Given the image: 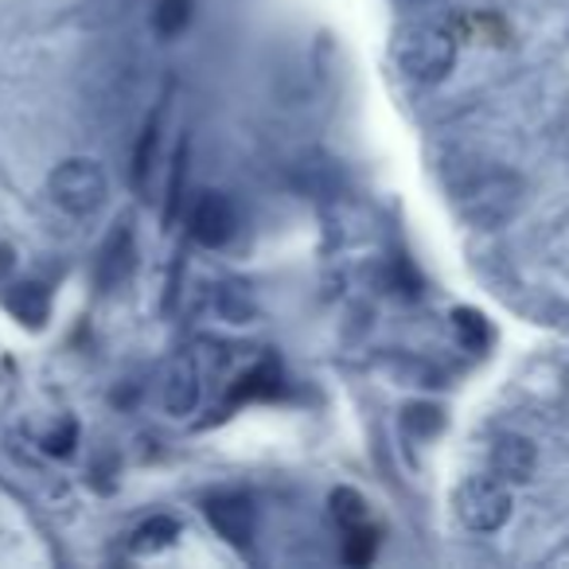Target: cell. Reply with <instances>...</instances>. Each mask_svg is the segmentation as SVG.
<instances>
[{"instance_id":"6da1fadb","label":"cell","mask_w":569,"mask_h":569,"mask_svg":"<svg viewBox=\"0 0 569 569\" xmlns=\"http://www.w3.org/2000/svg\"><path fill=\"white\" fill-rule=\"evenodd\" d=\"M395 59L406 79L413 82H441L457 63V36L441 24H413L398 36Z\"/></svg>"},{"instance_id":"7a4b0ae2","label":"cell","mask_w":569,"mask_h":569,"mask_svg":"<svg viewBox=\"0 0 569 569\" xmlns=\"http://www.w3.org/2000/svg\"><path fill=\"white\" fill-rule=\"evenodd\" d=\"M48 191L67 214H94L106 203V172L98 160L71 157L51 172Z\"/></svg>"},{"instance_id":"3957f363","label":"cell","mask_w":569,"mask_h":569,"mask_svg":"<svg viewBox=\"0 0 569 569\" xmlns=\"http://www.w3.org/2000/svg\"><path fill=\"white\" fill-rule=\"evenodd\" d=\"M511 488L499 476H472L457 488V519L476 535H491L511 519Z\"/></svg>"},{"instance_id":"277c9868","label":"cell","mask_w":569,"mask_h":569,"mask_svg":"<svg viewBox=\"0 0 569 569\" xmlns=\"http://www.w3.org/2000/svg\"><path fill=\"white\" fill-rule=\"evenodd\" d=\"M519 180L507 172H491L483 176L480 183H472V188L465 191V199H460V211L468 214V219L476 222V227L483 230H496L499 222H507L515 214V207H519Z\"/></svg>"},{"instance_id":"5b68a950","label":"cell","mask_w":569,"mask_h":569,"mask_svg":"<svg viewBox=\"0 0 569 569\" xmlns=\"http://www.w3.org/2000/svg\"><path fill=\"white\" fill-rule=\"evenodd\" d=\"M238 230V211L227 196L219 191H203L191 207V234H196L199 246L214 250V246H227Z\"/></svg>"},{"instance_id":"8992f818","label":"cell","mask_w":569,"mask_h":569,"mask_svg":"<svg viewBox=\"0 0 569 569\" xmlns=\"http://www.w3.org/2000/svg\"><path fill=\"white\" fill-rule=\"evenodd\" d=\"M538 468V449L519 433H503L491 445V472L503 483H527Z\"/></svg>"},{"instance_id":"52a82bcc","label":"cell","mask_w":569,"mask_h":569,"mask_svg":"<svg viewBox=\"0 0 569 569\" xmlns=\"http://www.w3.org/2000/svg\"><path fill=\"white\" fill-rule=\"evenodd\" d=\"M207 522L227 538L230 546H246L253 535V507L246 496H214L207 503Z\"/></svg>"},{"instance_id":"ba28073f","label":"cell","mask_w":569,"mask_h":569,"mask_svg":"<svg viewBox=\"0 0 569 569\" xmlns=\"http://www.w3.org/2000/svg\"><path fill=\"white\" fill-rule=\"evenodd\" d=\"M164 406L168 413H191L199 406V375L191 359H176L164 375Z\"/></svg>"},{"instance_id":"9c48e42d","label":"cell","mask_w":569,"mask_h":569,"mask_svg":"<svg viewBox=\"0 0 569 569\" xmlns=\"http://www.w3.org/2000/svg\"><path fill=\"white\" fill-rule=\"evenodd\" d=\"M4 305H9V312L20 325H32V328H43V320L51 317V301L43 284H17V289L4 297Z\"/></svg>"},{"instance_id":"30bf717a","label":"cell","mask_w":569,"mask_h":569,"mask_svg":"<svg viewBox=\"0 0 569 569\" xmlns=\"http://www.w3.org/2000/svg\"><path fill=\"white\" fill-rule=\"evenodd\" d=\"M180 538V522L172 515H152L144 527H137L133 535V553H160Z\"/></svg>"},{"instance_id":"8fae6325","label":"cell","mask_w":569,"mask_h":569,"mask_svg":"<svg viewBox=\"0 0 569 569\" xmlns=\"http://www.w3.org/2000/svg\"><path fill=\"white\" fill-rule=\"evenodd\" d=\"M188 17H191V0H157V9H152V24H157L160 36L183 32Z\"/></svg>"},{"instance_id":"7c38bea8","label":"cell","mask_w":569,"mask_h":569,"mask_svg":"<svg viewBox=\"0 0 569 569\" xmlns=\"http://www.w3.org/2000/svg\"><path fill=\"white\" fill-rule=\"evenodd\" d=\"M332 515L340 519V527H367V503H363V496L359 491H351V488H340V491H332Z\"/></svg>"},{"instance_id":"4fadbf2b","label":"cell","mask_w":569,"mask_h":569,"mask_svg":"<svg viewBox=\"0 0 569 569\" xmlns=\"http://www.w3.org/2000/svg\"><path fill=\"white\" fill-rule=\"evenodd\" d=\"M457 336L465 340V348H472V351L488 348V325H483V317H480V312H472V309L457 312Z\"/></svg>"},{"instance_id":"5bb4252c","label":"cell","mask_w":569,"mask_h":569,"mask_svg":"<svg viewBox=\"0 0 569 569\" xmlns=\"http://www.w3.org/2000/svg\"><path fill=\"white\" fill-rule=\"evenodd\" d=\"M406 429L418 437H433L437 429H441V410L437 406H410V410L402 413Z\"/></svg>"},{"instance_id":"9a60e30c","label":"cell","mask_w":569,"mask_h":569,"mask_svg":"<svg viewBox=\"0 0 569 569\" xmlns=\"http://www.w3.org/2000/svg\"><path fill=\"white\" fill-rule=\"evenodd\" d=\"M277 395V367H258L253 375H246L242 379V390H238V398H269Z\"/></svg>"},{"instance_id":"2e32d148","label":"cell","mask_w":569,"mask_h":569,"mask_svg":"<svg viewBox=\"0 0 569 569\" xmlns=\"http://www.w3.org/2000/svg\"><path fill=\"white\" fill-rule=\"evenodd\" d=\"M375 558V535L367 527H351L348 538V561L351 566H367Z\"/></svg>"},{"instance_id":"e0dca14e","label":"cell","mask_w":569,"mask_h":569,"mask_svg":"<svg viewBox=\"0 0 569 569\" xmlns=\"http://www.w3.org/2000/svg\"><path fill=\"white\" fill-rule=\"evenodd\" d=\"M74 441H79V426H74V421H63L56 433L43 437V452H51V457H67V452L74 449Z\"/></svg>"}]
</instances>
